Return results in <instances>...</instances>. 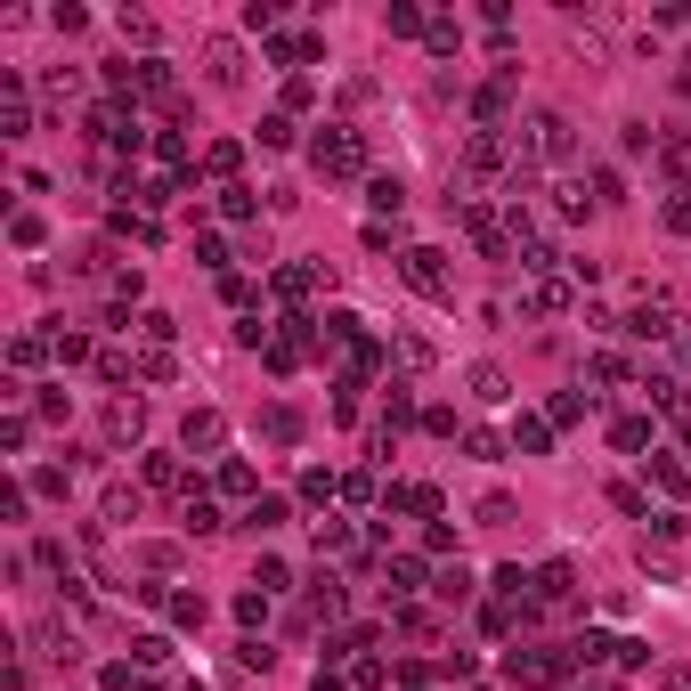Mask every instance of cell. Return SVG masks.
Listing matches in <instances>:
<instances>
[{
  "mask_svg": "<svg viewBox=\"0 0 691 691\" xmlns=\"http://www.w3.org/2000/svg\"><path fill=\"white\" fill-rule=\"evenodd\" d=\"M667 691H691V667H675V675H667Z\"/></svg>",
  "mask_w": 691,
  "mask_h": 691,
  "instance_id": "cell-48",
  "label": "cell"
},
{
  "mask_svg": "<svg viewBox=\"0 0 691 691\" xmlns=\"http://www.w3.org/2000/svg\"><path fill=\"white\" fill-rule=\"evenodd\" d=\"M651 480H659V488H667V496H683V488H691V472H683V464H675V456H651Z\"/></svg>",
  "mask_w": 691,
  "mask_h": 691,
  "instance_id": "cell-32",
  "label": "cell"
},
{
  "mask_svg": "<svg viewBox=\"0 0 691 691\" xmlns=\"http://www.w3.org/2000/svg\"><path fill=\"white\" fill-rule=\"evenodd\" d=\"M383 675H391V667L374 659V651H366V659H350V691H383Z\"/></svg>",
  "mask_w": 691,
  "mask_h": 691,
  "instance_id": "cell-28",
  "label": "cell"
},
{
  "mask_svg": "<svg viewBox=\"0 0 691 691\" xmlns=\"http://www.w3.org/2000/svg\"><path fill=\"white\" fill-rule=\"evenodd\" d=\"M415 586H423V561L399 553V561H391V594H415Z\"/></svg>",
  "mask_w": 691,
  "mask_h": 691,
  "instance_id": "cell-33",
  "label": "cell"
},
{
  "mask_svg": "<svg viewBox=\"0 0 691 691\" xmlns=\"http://www.w3.org/2000/svg\"><path fill=\"white\" fill-rule=\"evenodd\" d=\"M472 399H480V407H505V399H513L505 366H472Z\"/></svg>",
  "mask_w": 691,
  "mask_h": 691,
  "instance_id": "cell-15",
  "label": "cell"
},
{
  "mask_svg": "<svg viewBox=\"0 0 691 691\" xmlns=\"http://www.w3.org/2000/svg\"><path fill=\"white\" fill-rule=\"evenodd\" d=\"M578 415H586V399H570V391H561V399H553V415H545V423H553V431H570V423H578Z\"/></svg>",
  "mask_w": 691,
  "mask_h": 691,
  "instance_id": "cell-41",
  "label": "cell"
},
{
  "mask_svg": "<svg viewBox=\"0 0 691 691\" xmlns=\"http://www.w3.org/2000/svg\"><path fill=\"white\" fill-rule=\"evenodd\" d=\"M472 114H480V122H496V114H505V82H488V90L472 98Z\"/></svg>",
  "mask_w": 691,
  "mask_h": 691,
  "instance_id": "cell-42",
  "label": "cell"
},
{
  "mask_svg": "<svg viewBox=\"0 0 691 691\" xmlns=\"http://www.w3.org/2000/svg\"><path fill=\"white\" fill-rule=\"evenodd\" d=\"M529 309H537V318H561V309H570V285H561V277H537V285H529Z\"/></svg>",
  "mask_w": 691,
  "mask_h": 691,
  "instance_id": "cell-16",
  "label": "cell"
},
{
  "mask_svg": "<svg viewBox=\"0 0 691 691\" xmlns=\"http://www.w3.org/2000/svg\"><path fill=\"white\" fill-rule=\"evenodd\" d=\"M318 277H326L318 261H293V269H277V293H285V301H309V293H318Z\"/></svg>",
  "mask_w": 691,
  "mask_h": 691,
  "instance_id": "cell-13",
  "label": "cell"
},
{
  "mask_svg": "<svg viewBox=\"0 0 691 691\" xmlns=\"http://www.w3.org/2000/svg\"><path fill=\"white\" fill-rule=\"evenodd\" d=\"M529 163H570V122L561 114H529Z\"/></svg>",
  "mask_w": 691,
  "mask_h": 691,
  "instance_id": "cell-4",
  "label": "cell"
},
{
  "mask_svg": "<svg viewBox=\"0 0 691 691\" xmlns=\"http://www.w3.org/2000/svg\"><path fill=\"white\" fill-rule=\"evenodd\" d=\"M301 496H309V505H326V496H342V480L334 472H301Z\"/></svg>",
  "mask_w": 691,
  "mask_h": 691,
  "instance_id": "cell-37",
  "label": "cell"
},
{
  "mask_svg": "<svg viewBox=\"0 0 691 691\" xmlns=\"http://www.w3.org/2000/svg\"><path fill=\"white\" fill-rule=\"evenodd\" d=\"M399 691H431V683H423V667H407V675H399Z\"/></svg>",
  "mask_w": 691,
  "mask_h": 691,
  "instance_id": "cell-47",
  "label": "cell"
},
{
  "mask_svg": "<svg viewBox=\"0 0 691 691\" xmlns=\"http://www.w3.org/2000/svg\"><path fill=\"white\" fill-rule=\"evenodd\" d=\"M618 334H635V342H675L683 326H675V309H667V301H635V309L618 318Z\"/></svg>",
  "mask_w": 691,
  "mask_h": 691,
  "instance_id": "cell-3",
  "label": "cell"
},
{
  "mask_svg": "<svg viewBox=\"0 0 691 691\" xmlns=\"http://www.w3.org/2000/svg\"><path fill=\"white\" fill-rule=\"evenodd\" d=\"M464 448H472V464H505V456H513V439H496V431H464Z\"/></svg>",
  "mask_w": 691,
  "mask_h": 691,
  "instance_id": "cell-20",
  "label": "cell"
},
{
  "mask_svg": "<svg viewBox=\"0 0 691 691\" xmlns=\"http://www.w3.org/2000/svg\"><path fill=\"white\" fill-rule=\"evenodd\" d=\"M399 423H415V399H407V391H399V383H391V399H383V439H391V431H399Z\"/></svg>",
  "mask_w": 691,
  "mask_h": 691,
  "instance_id": "cell-31",
  "label": "cell"
},
{
  "mask_svg": "<svg viewBox=\"0 0 691 691\" xmlns=\"http://www.w3.org/2000/svg\"><path fill=\"white\" fill-rule=\"evenodd\" d=\"M204 66H212V82H244V57H236V41H204Z\"/></svg>",
  "mask_w": 691,
  "mask_h": 691,
  "instance_id": "cell-17",
  "label": "cell"
},
{
  "mask_svg": "<svg viewBox=\"0 0 691 691\" xmlns=\"http://www.w3.org/2000/svg\"><path fill=\"white\" fill-rule=\"evenodd\" d=\"M683 448H691V415H683Z\"/></svg>",
  "mask_w": 691,
  "mask_h": 691,
  "instance_id": "cell-49",
  "label": "cell"
},
{
  "mask_svg": "<svg viewBox=\"0 0 691 691\" xmlns=\"http://www.w3.org/2000/svg\"><path fill=\"white\" fill-rule=\"evenodd\" d=\"M309 610H318V618H342V578L318 570V586H309Z\"/></svg>",
  "mask_w": 691,
  "mask_h": 691,
  "instance_id": "cell-21",
  "label": "cell"
},
{
  "mask_svg": "<svg viewBox=\"0 0 691 691\" xmlns=\"http://www.w3.org/2000/svg\"><path fill=\"white\" fill-rule=\"evenodd\" d=\"M0 90H9V98H0V139H25V131H33V106H25V90H17V82H0Z\"/></svg>",
  "mask_w": 691,
  "mask_h": 691,
  "instance_id": "cell-11",
  "label": "cell"
},
{
  "mask_svg": "<svg viewBox=\"0 0 691 691\" xmlns=\"http://www.w3.org/2000/svg\"><path fill=\"white\" fill-rule=\"evenodd\" d=\"M139 505H147L139 488H114V496H106V521H139Z\"/></svg>",
  "mask_w": 691,
  "mask_h": 691,
  "instance_id": "cell-35",
  "label": "cell"
},
{
  "mask_svg": "<svg viewBox=\"0 0 691 691\" xmlns=\"http://www.w3.org/2000/svg\"><path fill=\"white\" fill-rule=\"evenodd\" d=\"M318 171H326V179H358V171H366V139H358V131H326V139H318Z\"/></svg>",
  "mask_w": 691,
  "mask_h": 691,
  "instance_id": "cell-2",
  "label": "cell"
},
{
  "mask_svg": "<svg viewBox=\"0 0 691 691\" xmlns=\"http://www.w3.org/2000/svg\"><path fill=\"white\" fill-rule=\"evenodd\" d=\"M261 147H293V114H269L261 122Z\"/></svg>",
  "mask_w": 691,
  "mask_h": 691,
  "instance_id": "cell-43",
  "label": "cell"
},
{
  "mask_svg": "<svg viewBox=\"0 0 691 691\" xmlns=\"http://www.w3.org/2000/svg\"><path fill=\"white\" fill-rule=\"evenodd\" d=\"M139 431H147V407H139V399H114V407H106V439H114V448H131Z\"/></svg>",
  "mask_w": 691,
  "mask_h": 691,
  "instance_id": "cell-9",
  "label": "cell"
},
{
  "mask_svg": "<svg viewBox=\"0 0 691 691\" xmlns=\"http://www.w3.org/2000/svg\"><path fill=\"white\" fill-rule=\"evenodd\" d=\"M139 334H147V342H155V350H171V334H179V326H171V318H163V309H147V318H139Z\"/></svg>",
  "mask_w": 691,
  "mask_h": 691,
  "instance_id": "cell-38",
  "label": "cell"
},
{
  "mask_svg": "<svg viewBox=\"0 0 691 691\" xmlns=\"http://www.w3.org/2000/svg\"><path fill=\"white\" fill-rule=\"evenodd\" d=\"M244 521H253L261 537H269V529H285V496H253V513H244Z\"/></svg>",
  "mask_w": 691,
  "mask_h": 691,
  "instance_id": "cell-26",
  "label": "cell"
},
{
  "mask_svg": "<svg viewBox=\"0 0 691 691\" xmlns=\"http://www.w3.org/2000/svg\"><path fill=\"white\" fill-rule=\"evenodd\" d=\"M49 350H57V366H82V358H90V334H66V326H57Z\"/></svg>",
  "mask_w": 691,
  "mask_h": 691,
  "instance_id": "cell-25",
  "label": "cell"
},
{
  "mask_svg": "<svg viewBox=\"0 0 691 691\" xmlns=\"http://www.w3.org/2000/svg\"><path fill=\"white\" fill-rule=\"evenodd\" d=\"M561 675H570V659H561V651H529V659L513 651V683H521V691H545V683H561Z\"/></svg>",
  "mask_w": 691,
  "mask_h": 691,
  "instance_id": "cell-5",
  "label": "cell"
},
{
  "mask_svg": "<svg viewBox=\"0 0 691 691\" xmlns=\"http://www.w3.org/2000/svg\"><path fill=\"white\" fill-rule=\"evenodd\" d=\"M220 212L228 220H253V187H220Z\"/></svg>",
  "mask_w": 691,
  "mask_h": 691,
  "instance_id": "cell-39",
  "label": "cell"
},
{
  "mask_svg": "<svg viewBox=\"0 0 691 691\" xmlns=\"http://www.w3.org/2000/svg\"><path fill=\"white\" fill-rule=\"evenodd\" d=\"M464 171H472V179H488V171H505V139H496V131H480V139L464 147Z\"/></svg>",
  "mask_w": 691,
  "mask_h": 691,
  "instance_id": "cell-10",
  "label": "cell"
},
{
  "mask_svg": "<svg viewBox=\"0 0 691 691\" xmlns=\"http://www.w3.org/2000/svg\"><path fill=\"white\" fill-rule=\"evenodd\" d=\"M366 204H374V212H383V220L399 228V212H407V187H399V179H374V187H366Z\"/></svg>",
  "mask_w": 691,
  "mask_h": 691,
  "instance_id": "cell-19",
  "label": "cell"
},
{
  "mask_svg": "<svg viewBox=\"0 0 691 691\" xmlns=\"http://www.w3.org/2000/svg\"><path fill=\"white\" fill-rule=\"evenodd\" d=\"M407 285H415V293H431V301H448V269H439L431 244H415V253H407Z\"/></svg>",
  "mask_w": 691,
  "mask_h": 691,
  "instance_id": "cell-6",
  "label": "cell"
},
{
  "mask_svg": "<svg viewBox=\"0 0 691 691\" xmlns=\"http://www.w3.org/2000/svg\"><path fill=\"white\" fill-rule=\"evenodd\" d=\"M147 488H187V472H179V456H147ZM196 496V488H187Z\"/></svg>",
  "mask_w": 691,
  "mask_h": 691,
  "instance_id": "cell-22",
  "label": "cell"
},
{
  "mask_svg": "<svg viewBox=\"0 0 691 691\" xmlns=\"http://www.w3.org/2000/svg\"><path fill=\"white\" fill-rule=\"evenodd\" d=\"M309 350H318V318H285V326L269 334V366H277V374H293Z\"/></svg>",
  "mask_w": 691,
  "mask_h": 691,
  "instance_id": "cell-1",
  "label": "cell"
},
{
  "mask_svg": "<svg viewBox=\"0 0 691 691\" xmlns=\"http://www.w3.org/2000/svg\"><path fill=\"white\" fill-rule=\"evenodd\" d=\"M391 358H399L407 374H423V366H431V342H423V334H399V342H391Z\"/></svg>",
  "mask_w": 691,
  "mask_h": 691,
  "instance_id": "cell-23",
  "label": "cell"
},
{
  "mask_svg": "<svg viewBox=\"0 0 691 691\" xmlns=\"http://www.w3.org/2000/svg\"><path fill=\"white\" fill-rule=\"evenodd\" d=\"M179 439H187V456H196V448L212 456V448H220V439H228V423H220L212 407H196V415H187V423H179Z\"/></svg>",
  "mask_w": 691,
  "mask_h": 691,
  "instance_id": "cell-8",
  "label": "cell"
},
{
  "mask_svg": "<svg viewBox=\"0 0 691 691\" xmlns=\"http://www.w3.org/2000/svg\"><path fill=\"white\" fill-rule=\"evenodd\" d=\"M261 431L285 448V439H301V415H293V407H269V415H261Z\"/></svg>",
  "mask_w": 691,
  "mask_h": 691,
  "instance_id": "cell-29",
  "label": "cell"
},
{
  "mask_svg": "<svg viewBox=\"0 0 691 691\" xmlns=\"http://www.w3.org/2000/svg\"><path fill=\"white\" fill-rule=\"evenodd\" d=\"M220 301L228 309H253V277H220Z\"/></svg>",
  "mask_w": 691,
  "mask_h": 691,
  "instance_id": "cell-44",
  "label": "cell"
},
{
  "mask_svg": "<svg viewBox=\"0 0 691 691\" xmlns=\"http://www.w3.org/2000/svg\"><path fill=\"white\" fill-rule=\"evenodd\" d=\"M391 505H399V513H415V521H439V488L407 480V488H391Z\"/></svg>",
  "mask_w": 691,
  "mask_h": 691,
  "instance_id": "cell-12",
  "label": "cell"
},
{
  "mask_svg": "<svg viewBox=\"0 0 691 691\" xmlns=\"http://www.w3.org/2000/svg\"><path fill=\"white\" fill-rule=\"evenodd\" d=\"M667 228H691V196H675V204H667Z\"/></svg>",
  "mask_w": 691,
  "mask_h": 691,
  "instance_id": "cell-46",
  "label": "cell"
},
{
  "mask_svg": "<svg viewBox=\"0 0 691 691\" xmlns=\"http://www.w3.org/2000/svg\"><path fill=\"white\" fill-rule=\"evenodd\" d=\"M318 553H350V529L342 521H318Z\"/></svg>",
  "mask_w": 691,
  "mask_h": 691,
  "instance_id": "cell-45",
  "label": "cell"
},
{
  "mask_svg": "<svg viewBox=\"0 0 691 691\" xmlns=\"http://www.w3.org/2000/svg\"><path fill=\"white\" fill-rule=\"evenodd\" d=\"M513 448H521V456H545V448H553V423H545V415H521V423H513Z\"/></svg>",
  "mask_w": 691,
  "mask_h": 691,
  "instance_id": "cell-18",
  "label": "cell"
},
{
  "mask_svg": "<svg viewBox=\"0 0 691 691\" xmlns=\"http://www.w3.org/2000/svg\"><path fill=\"white\" fill-rule=\"evenodd\" d=\"M610 448H618V456H643V448H651V423H643V415H618V423H610Z\"/></svg>",
  "mask_w": 691,
  "mask_h": 691,
  "instance_id": "cell-14",
  "label": "cell"
},
{
  "mask_svg": "<svg viewBox=\"0 0 691 691\" xmlns=\"http://www.w3.org/2000/svg\"><path fill=\"white\" fill-rule=\"evenodd\" d=\"M163 610H171L179 626H204V594H163Z\"/></svg>",
  "mask_w": 691,
  "mask_h": 691,
  "instance_id": "cell-34",
  "label": "cell"
},
{
  "mask_svg": "<svg viewBox=\"0 0 691 691\" xmlns=\"http://www.w3.org/2000/svg\"><path fill=\"white\" fill-rule=\"evenodd\" d=\"M553 602H578V570L570 561H545L537 570V610H553Z\"/></svg>",
  "mask_w": 691,
  "mask_h": 691,
  "instance_id": "cell-7",
  "label": "cell"
},
{
  "mask_svg": "<svg viewBox=\"0 0 691 691\" xmlns=\"http://www.w3.org/2000/svg\"><path fill=\"white\" fill-rule=\"evenodd\" d=\"M220 496H253V464H244V456L220 464Z\"/></svg>",
  "mask_w": 691,
  "mask_h": 691,
  "instance_id": "cell-27",
  "label": "cell"
},
{
  "mask_svg": "<svg viewBox=\"0 0 691 691\" xmlns=\"http://www.w3.org/2000/svg\"><path fill=\"white\" fill-rule=\"evenodd\" d=\"M187 529H196V537H212V529H228V521H220V505H212V496H187Z\"/></svg>",
  "mask_w": 691,
  "mask_h": 691,
  "instance_id": "cell-24",
  "label": "cell"
},
{
  "mask_svg": "<svg viewBox=\"0 0 691 691\" xmlns=\"http://www.w3.org/2000/svg\"><path fill=\"white\" fill-rule=\"evenodd\" d=\"M236 163H244V147H236V139H220V147H204V171H212V179H228Z\"/></svg>",
  "mask_w": 691,
  "mask_h": 691,
  "instance_id": "cell-30",
  "label": "cell"
},
{
  "mask_svg": "<svg viewBox=\"0 0 691 691\" xmlns=\"http://www.w3.org/2000/svg\"><path fill=\"white\" fill-rule=\"evenodd\" d=\"M659 163H667L675 179H691V139H659Z\"/></svg>",
  "mask_w": 691,
  "mask_h": 691,
  "instance_id": "cell-36",
  "label": "cell"
},
{
  "mask_svg": "<svg viewBox=\"0 0 691 691\" xmlns=\"http://www.w3.org/2000/svg\"><path fill=\"white\" fill-rule=\"evenodd\" d=\"M610 505H618V513H635V521H651V505H643V488H626V480L610 488Z\"/></svg>",
  "mask_w": 691,
  "mask_h": 691,
  "instance_id": "cell-40",
  "label": "cell"
}]
</instances>
